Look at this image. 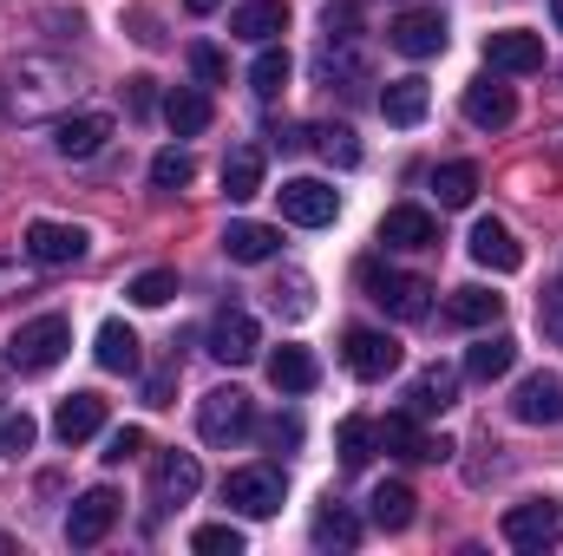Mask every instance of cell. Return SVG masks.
<instances>
[{"instance_id":"1","label":"cell","mask_w":563,"mask_h":556,"mask_svg":"<svg viewBox=\"0 0 563 556\" xmlns=\"http://www.w3.org/2000/svg\"><path fill=\"white\" fill-rule=\"evenodd\" d=\"M73 99H79V73H73L66 59H53V53H20V59H7V73H0V105H7L13 125L59 119Z\"/></svg>"},{"instance_id":"2","label":"cell","mask_w":563,"mask_h":556,"mask_svg":"<svg viewBox=\"0 0 563 556\" xmlns=\"http://www.w3.org/2000/svg\"><path fill=\"white\" fill-rule=\"evenodd\" d=\"M66 347H73L66 314H33V321L13 327V341H7V367H13V374H46V367L66 360Z\"/></svg>"},{"instance_id":"3","label":"cell","mask_w":563,"mask_h":556,"mask_svg":"<svg viewBox=\"0 0 563 556\" xmlns=\"http://www.w3.org/2000/svg\"><path fill=\"white\" fill-rule=\"evenodd\" d=\"M361 288L374 308H387L394 321H426L432 314V281L407 276V269H387V263H361Z\"/></svg>"},{"instance_id":"4","label":"cell","mask_w":563,"mask_h":556,"mask_svg":"<svg viewBox=\"0 0 563 556\" xmlns=\"http://www.w3.org/2000/svg\"><path fill=\"white\" fill-rule=\"evenodd\" d=\"M197 432H203L210 445H243V438L256 432V400H250L243 387H217V393H203V407H197Z\"/></svg>"},{"instance_id":"5","label":"cell","mask_w":563,"mask_h":556,"mask_svg":"<svg viewBox=\"0 0 563 556\" xmlns=\"http://www.w3.org/2000/svg\"><path fill=\"white\" fill-rule=\"evenodd\" d=\"M223 504L243 518H276L282 511V465H236L223 478Z\"/></svg>"},{"instance_id":"6","label":"cell","mask_w":563,"mask_h":556,"mask_svg":"<svg viewBox=\"0 0 563 556\" xmlns=\"http://www.w3.org/2000/svg\"><path fill=\"white\" fill-rule=\"evenodd\" d=\"M505 544L511 551H558L563 544V504H551V498L511 504L505 511Z\"/></svg>"},{"instance_id":"7","label":"cell","mask_w":563,"mask_h":556,"mask_svg":"<svg viewBox=\"0 0 563 556\" xmlns=\"http://www.w3.org/2000/svg\"><path fill=\"white\" fill-rule=\"evenodd\" d=\"M256 347H263L256 314H250V308H217V321H210V354H217L223 367H250Z\"/></svg>"},{"instance_id":"8","label":"cell","mask_w":563,"mask_h":556,"mask_svg":"<svg viewBox=\"0 0 563 556\" xmlns=\"http://www.w3.org/2000/svg\"><path fill=\"white\" fill-rule=\"evenodd\" d=\"M341 360H347V374H354V380H387V374L400 367V341H394V334H380V327H347Z\"/></svg>"},{"instance_id":"9","label":"cell","mask_w":563,"mask_h":556,"mask_svg":"<svg viewBox=\"0 0 563 556\" xmlns=\"http://www.w3.org/2000/svg\"><path fill=\"white\" fill-rule=\"evenodd\" d=\"M276 197H282V216L301 223V230H321V223H334V210H341V190H328L321 177H288Z\"/></svg>"},{"instance_id":"10","label":"cell","mask_w":563,"mask_h":556,"mask_svg":"<svg viewBox=\"0 0 563 556\" xmlns=\"http://www.w3.org/2000/svg\"><path fill=\"white\" fill-rule=\"evenodd\" d=\"M86 243H92V236H86L79 223H46V216L26 223V256H33L40 269H66V263H79Z\"/></svg>"},{"instance_id":"11","label":"cell","mask_w":563,"mask_h":556,"mask_svg":"<svg viewBox=\"0 0 563 556\" xmlns=\"http://www.w3.org/2000/svg\"><path fill=\"white\" fill-rule=\"evenodd\" d=\"M112 524H119V491L99 485V491H86V498L66 511V544H73V551H92V544H106Z\"/></svg>"},{"instance_id":"12","label":"cell","mask_w":563,"mask_h":556,"mask_svg":"<svg viewBox=\"0 0 563 556\" xmlns=\"http://www.w3.org/2000/svg\"><path fill=\"white\" fill-rule=\"evenodd\" d=\"M485 66L492 73H544V40L538 33H525V26H505V33H492L485 40Z\"/></svg>"},{"instance_id":"13","label":"cell","mask_w":563,"mask_h":556,"mask_svg":"<svg viewBox=\"0 0 563 556\" xmlns=\"http://www.w3.org/2000/svg\"><path fill=\"white\" fill-rule=\"evenodd\" d=\"M472 263L478 269H492V276H511V269H525V243L498 223V216H485V223H472Z\"/></svg>"},{"instance_id":"14","label":"cell","mask_w":563,"mask_h":556,"mask_svg":"<svg viewBox=\"0 0 563 556\" xmlns=\"http://www.w3.org/2000/svg\"><path fill=\"white\" fill-rule=\"evenodd\" d=\"M387 46L407 53V59H432V53H445V20L432 7H413V13H400L387 26Z\"/></svg>"},{"instance_id":"15","label":"cell","mask_w":563,"mask_h":556,"mask_svg":"<svg viewBox=\"0 0 563 556\" xmlns=\"http://www.w3.org/2000/svg\"><path fill=\"white\" fill-rule=\"evenodd\" d=\"M197 485H203V465L190 452H157V465H151V498L157 504H190Z\"/></svg>"},{"instance_id":"16","label":"cell","mask_w":563,"mask_h":556,"mask_svg":"<svg viewBox=\"0 0 563 556\" xmlns=\"http://www.w3.org/2000/svg\"><path fill=\"white\" fill-rule=\"evenodd\" d=\"M380 445L394 452V458H452V438H426L420 432V413H387L380 419Z\"/></svg>"},{"instance_id":"17","label":"cell","mask_w":563,"mask_h":556,"mask_svg":"<svg viewBox=\"0 0 563 556\" xmlns=\"http://www.w3.org/2000/svg\"><path fill=\"white\" fill-rule=\"evenodd\" d=\"M380 243L387 249H439V223H432V210H420V203H394L380 216Z\"/></svg>"},{"instance_id":"18","label":"cell","mask_w":563,"mask_h":556,"mask_svg":"<svg viewBox=\"0 0 563 556\" xmlns=\"http://www.w3.org/2000/svg\"><path fill=\"white\" fill-rule=\"evenodd\" d=\"M511 419H518V425H558L563 419V380L558 374H531V380L511 393Z\"/></svg>"},{"instance_id":"19","label":"cell","mask_w":563,"mask_h":556,"mask_svg":"<svg viewBox=\"0 0 563 556\" xmlns=\"http://www.w3.org/2000/svg\"><path fill=\"white\" fill-rule=\"evenodd\" d=\"M465 119H472L478 132H505V125L518 119L511 86H498V79H472V86H465Z\"/></svg>"},{"instance_id":"20","label":"cell","mask_w":563,"mask_h":556,"mask_svg":"<svg viewBox=\"0 0 563 556\" xmlns=\"http://www.w3.org/2000/svg\"><path fill=\"white\" fill-rule=\"evenodd\" d=\"M106 138H112V119H106V112H73V119H59L53 151H59V157H99Z\"/></svg>"},{"instance_id":"21","label":"cell","mask_w":563,"mask_h":556,"mask_svg":"<svg viewBox=\"0 0 563 556\" xmlns=\"http://www.w3.org/2000/svg\"><path fill=\"white\" fill-rule=\"evenodd\" d=\"M210 119H217V105H210V92H203V86H177V92L164 99V125H170L177 138L210 132Z\"/></svg>"},{"instance_id":"22","label":"cell","mask_w":563,"mask_h":556,"mask_svg":"<svg viewBox=\"0 0 563 556\" xmlns=\"http://www.w3.org/2000/svg\"><path fill=\"white\" fill-rule=\"evenodd\" d=\"M99 425H106V400H99V393H73V400H59V413H53L59 445H86Z\"/></svg>"},{"instance_id":"23","label":"cell","mask_w":563,"mask_h":556,"mask_svg":"<svg viewBox=\"0 0 563 556\" xmlns=\"http://www.w3.org/2000/svg\"><path fill=\"white\" fill-rule=\"evenodd\" d=\"M230 33L250 40V46H269L276 33H288V7H282V0H250V7L230 13Z\"/></svg>"},{"instance_id":"24","label":"cell","mask_w":563,"mask_h":556,"mask_svg":"<svg viewBox=\"0 0 563 556\" xmlns=\"http://www.w3.org/2000/svg\"><path fill=\"white\" fill-rule=\"evenodd\" d=\"M321 79L341 86V92H361V86H367V59H361V46H354V40H328V46H321Z\"/></svg>"},{"instance_id":"25","label":"cell","mask_w":563,"mask_h":556,"mask_svg":"<svg viewBox=\"0 0 563 556\" xmlns=\"http://www.w3.org/2000/svg\"><path fill=\"white\" fill-rule=\"evenodd\" d=\"M223 190H230V203H250L263 190V144H236L223 157Z\"/></svg>"},{"instance_id":"26","label":"cell","mask_w":563,"mask_h":556,"mask_svg":"<svg viewBox=\"0 0 563 556\" xmlns=\"http://www.w3.org/2000/svg\"><path fill=\"white\" fill-rule=\"evenodd\" d=\"M511 367H518V341H511V334H485V341L465 354V374H472V380H485V387H492V380H505Z\"/></svg>"},{"instance_id":"27","label":"cell","mask_w":563,"mask_h":556,"mask_svg":"<svg viewBox=\"0 0 563 556\" xmlns=\"http://www.w3.org/2000/svg\"><path fill=\"white\" fill-rule=\"evenodd\" d=\"M426 105H432V92H426L420 73H407V79H394V86L380 92V112H387V125H420Z\"/></svg>"},{"instance_id":"28","label":"cell","mask_w":563,"mask_h":556,"mask_svg":"<svg viewBox=\"0 0 563 556\" xmlns=\"http://www.w3.org/2000/svg\"><path fill=\"white\" fill-rule=\"evenodd\" d=\"M269 380H276V393H314L321 367H314L308 347H276V354H269Z\"/></svg>"},{"instance_id":"29","label":"cell","mask_w":563,"mask_h":556,"mask_svg":"<svg viewBox=\"0 0 563 556\" xmlns=\"http://www.w3.org/2000/svg\"><path fill=\"white\" fill-rule=\"evenodd\" d=\"M282 243V230H269V223H230L223 230V256L230 263H269Z\"/></svg>"},{"instance_id":"30","label":"cell","mask_w":563,"mask_h":556,"mask_svg":"<svg viewBox=\"0 0 563 556\" xmlns=\"http://www.w3.org/2000/svg\"><path fill=\"white\" fill-rule=\"evenodd\" d=\"M498 314H505V294H492V288H459L445 301V321L452 327H492Z\"/></svg>"},{"instance_id":"31","label":"cell","mask_w":563,"mask_h":556,"mask_svg":"<svg viewBox=\"0 0 563 556\" xmlns=\"http://www.w3.org/2000/svg\"><path fill=\"white\" fill-rule=\"evenodd\" d=\"M459 400V374L452 367H426L420 380L407 387V413H445Z\"/></svg>"},{"instance_id":"32","label":"cell","mask_w":563,"mask_h":556,"mask_svg":"<svg viewBox=\"0 0 563 556\" xmlns=\"http://www.w3.org/2000/svg\"><path fill=\"white\" fill-rule=\"evenodd\" d=\"M432 197H439V210H465L478 197V164H439L432 170Z\"/></svg>"},{"instance_id":"33","label":"cell","mask_w":563,"mask_h":556,"mask_svg":"<svg viewBox=\"0 0 563 556\" xmlns=\"http://www.w3.org/2000/svg\"><path fill=\"white\" fill-rule=\"evenodd\" d=\"M99 367L106 374H139V334L125 321H106L99 327Z\"/></svg>"},{"instance_id":"34","label":"cell","mask_w":563,"mask_h":556,"mask_svg":"<svg viewBox=\"0 0 563 556\" xmlns=\"http://www.w3.org/2000/svg\"><path fill=\"white\" fill-rule=\"evenodd\" d=\"M361 544V524L347 504H321L314 511V551H354Z\"/></svg>"},{"instance_id":"35","label":"cell","mask_w":563,"mask_h":556,"mask_svg":"<svg viewBox=\"0 0 563 556\" xmlns=\"http://www.w3.org/2000/svg\"><path fill=\"white\" fill-rule=\"evenodd\" d=\"M374 445H380V425H374V419H341L334 452H341V465H347V471H361V465L374 458Z\"/></svg>"},{"instance_id":"36","label":"cell","mask_w":563,"mask_h":556,"mask_svg":"<svg viewBox=\"0 0 563 556\" xmlns=\"http://www.w3.org/2000/svg\"><path fill=\"white\" fill-rule=\"evenodd\" d=\"M367 504H374V524H380V531H407V524H413V504H420V498H413V485H380V491H374Z\"/></svg>"},{"instance_id":"37","label":"cell","mask_w":563,"mask_h":556,"mask_svg":"<svg viewBox=\"0 0 563 556\" xmlns=\"http://www.w3.org/2000/svg\"><path fill=\"white\" fill-rule=\"evenodd\" d=\"M151 184H157V190H184V184H197V157L177 151V144L157 151V157H151Z\"/></svg>"},{"instance_id":"38","label":"cell","mask_w":563,"mask_h":556,"mask_svg":"<svg viewBox=\"0 0 563 556\" xmlns=\"http://www.w3.org/2000/svg\"><path fill=\"white\" fill-rule=\"evenodd\" d=\"M282 86H288V53H282V46H263L256 66H250V92H256V99H276Z\"/></svg>"},{"instance_id":"39","label":"cell","mask_w":563,"mask_h":556,"mask_svg":"<svg viewBox=\"0 0 563 556\" xmlns=\"http://www.w3.org/2000/svg\"><path fill=\"white\" fill-rule=\"evenodd\" d=\"M314 151H321L328 164H341V170H354V164H361V144H354L347 125H321V132H314Z\"/></svg>"},{"instance_id":"40","label":"cell","mask_w":563,"mask_h":556,"mask_svg":"<svg viewBox=\"0 0 563 556\" xmlns=\"http://www.w3.org/2000/svg\"><path fill=\"white\" fill-rule=\"evenodd\" d=\"M269 301H276V314H288V321H301V314H314V288H308V276H282Z\"/></svg>"},{"instance_id":"41","label":"cell","mask_w":563,"mask_h":556,"mask_svg":"<svg viewBox=\"0 0 563 556\" xmlns=\"http://www.w3.org/2000/svg\"><path fill=\"white\" fill-rule=\"evenodd\" d=\"M125 294H132L139 308H164V301L177 294V276H170V269H144V276L125 288Z\"/></svg>"},{"instance_id":"42","label":"cell","mask_w":563,"mask_h":556,"mask_svg":"<svg viewBox=\"0 0 563 556\" xmlns=\"http://www.w3.org/2000/svg\"><path fill=\"white\" fill-rule=\"evenodd\" d=\"M321 26H328V40H361V0H328Z\"/></svg>"},{"instance_id":"43","label":"cell","mask_w":563,"mask_h":556,"mask_svg":"<svg viewBox=\"0 0 563 556\" xmlns=\"http://www.w3.org/2000/svg\"><path fill=\"white\" fill-rule=\"evenodd\" d=\"M190 551H203V556H236V551H243V531H236V524H203V531L190 537Z\"/></svg>"},{"instance_id":"44","label":"cell","mask_w":563,"mask_h":556,"mask_svg":"<svg viewBox=\"0 0 563 556\" xmlns=\"http://www.w3.org/2000/svg\"><path fill=\"white\" fill-rule=\"evenodd\" d=\"M33 438H40V425H33L26 413H7V419H0V452H7V458L33 452Z\"/></svg>"},{"instance_id":"45","label":"cell","mask_w":563,"mask_h":556,"mask_svg":"<svg viewBox=\"0 0 563 556\" xmlns=\"http://www.w3.org/2000/svg\"><path fill=\"white\" fill-rule=\"evenodd\" d=\"M190 73H197L203 86H230V59H223L217 46H203V40L190 46Z\"/></svg>"},{"instance_id":"46","label":"cell","mask_w":563,"mask_h":556,"mask_svg":"<svg viewBox=\"0 0 563 556\" xmlns=\"http://www.w3.org/2000/svg\"><path fill=\"white\" fill-rule=\"evenodd\" d=\"M538 327H544V341L563 347V269H558V281L544 288V301H538Z\"/></svg>"},{"instance_id":"47","label":"cell","mask_w":563,"mask_h":556,"mask_svg":"<svg viewBox=\"0 0 563 556\" xmlns=\"http://www.w3.org/2000/svg\"><path fill=\"white\" fill-rule=\"evenodd\" d=\"M139 452H144V432H139V425H119V432L106 438V452H99V458H106V465H132Z\"/></svg>"},{"instance_id":"48","label":"cell","mask_w":563,"mask_h":556,"mask_svg":"<svg viewBox=\"0 0 563 556\" xmlns=\"http://www.w3.org/2000/svg\"><path fill=\"white\" fill-rule=\"evenodd\" d=\"M125 112H132V119H151V112H157V79H125Z\"/></svg>"},{"instance_id":"49","label":"cell","mask_w":563,"mask_h":556,"mask_svg":"<svg viewBox=\"0 0 563 556\" xmlns=\"http://www.w3.org/2000/svg\"><path fill=\"white\" fill-rule=\"evenodd\" d=\"M125 26H132V40H139V46H164V26H157V13H151V7H132V13H125Z\"/></svg>"},{"instance_id":"50","label":"cell","mask_w":563,"mask_h":556,"mask_svg":"<svg viewBox=\"0 0 563 556\" xmlns=\"http://www.w3.org/2000/svg\"><path fill=\"white\" fill-rule=\"evenodd\" d=\"M170 387H177V367L151 374V380H144V400H151V407H170Z\"/></svg>"},{"instance_id":"51","label":"cell","mask_w":563,"mask_h":556,"mask_svg":"<svg viewBox=\"0 0 563 556\" xmlns=\"http://www.w3.org/2000/svg\"><path fill=\"white\" fill-rule=\"evenodd\" d=\"M263 438H269L276 452H282V445H301V419H295V413H288V419H269V432H263Z\"/></svg>"},{"instance_id":"52","label":"cell","mask_w":563,"mask_h":556,"mask_svg":"<svg viewBox=\"0 0 563 556\" xmlns=\"http://www.w3.org/2000/svg\"><path fill=\"white\" fill-rule=\"evenodd\" d=\"M184 7H190V13H217L223 0H184Z\"/></svg>"},{"instance_id":"53","label":"cell","mask_w":563,"mask_h":556,"mask_svg":"<svg viewBox=\"0 0 563 556\" xmlns=\"http://www.w3.org/2000/svg\"><path fill=\"white\" fill-rule=\"evenodd\" d=\"M551 13H558V26H563V0H551Z\"/></svg>"},{"instance_id":"54","label":"cell","mask_w":563,"mask_h":556,"mask_svg":"<svg viewBox=\"0 0 563 556\" xmlns=\"http://www.w3.org/2000/svg\"><path fill=\"white\" fill-rule=\"evenodd\" d=\"M0 551H13V544H7V537H0Z\"/></svg>"}]
</instances>
